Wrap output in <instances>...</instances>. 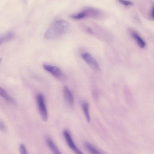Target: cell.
Listing matches in <instances>:
<instances>
[{
  "label": "cell",
  "mask_w": 154,
  "mask_h": 154,
  "mask_svg": "<svg viewBox=\"0 0 154 154\" xmlns=\"http://www.w3.org/2000/svg\"><path fill=\"white\" fill-rule=\"evenodd\" d=\"M70 28L69 23L63 20L54 22L45 32L44 37L47 39L58 38L66 33Z\"/></svg>",
  "instance_id": "cell-1"
},
{
  "label": "cell",
  "mask_w": 154,
  "mask_h": 154,
  "mask_svg": "<svg viewBox=\"0 0 154 154\" xmlns=\"http://www.w3.org/2000/svg\"><path fill=\"white\" fill-rule=\"evenodd\" d=\"M36 98L40 116L43 121L46 122L48 119V114L44 96L42 94L38 93Z\"/></svg>",
  "instance_id": "cell-2"
},
{
  "label": "cell",
  "mask_w": 154,
  "mask_h": 154,
  "mask_svg": "<svg viewBox=\"0 0 154 154\" xmlns=\"http://www.w3.org/2000/svg\"><path fill=\"white\" fill-rule=\"evenodd\" d=\"M43 67L46 71L50 73L58 80L63 81L66 79V76L57 67L47 64L44 65Z\"/></svg>",
  "instance_id": "cell-3"
},
{
  "label": "cell",
  "mask_w": 154,
  "mask_h": 154,
  "mask_svg": "<svg viewBox=\"0 0 154 154\" xmlns=\"http://www.w3.org/2000/svg\"><path fill=\"white\" fill-rule=\"evenodd\" d=\"M63 133L65 140L69 148L76 154H84L75 145L69 131L65 129Z\"/></svg>",
  "instance_id": "cell-4"
},
{
  "label": "cell",
  "mask_w": 154,
  "mask_h": 154,
  "mask_svg": "<svg viewBox=\"0 0 154 154\" xmlns=\"http://www.w3.org/2000/svg\"><path fill=\"white\" fill-rule=\"evenodd\" d=\"M81 56L86 63L92 68L96 70H98L99 69L97 62L89 53L84 52L82 54Z\"/></svg>",
  "instance_id": "cell-5"
},
{
  "label": "cell",
  "mask_w": 154,
  "mask_h": 154,
  "mask_svg": "<svg viewBox=\"0 0 154 154\" xmlns=\"http://www.w3.org/2000/svg\"><path fill=\"white\" fill-rule=\"evenodd\" d=\"M63 93L64 98L69 106L72 108L74 107V101L73 94L69 88L66 86L64 87Z\"/></svg>",
  "instance_id": "cell-6"
},
{
  "label": "cell",
  "mask_w": 154,
  "mask_h": 154,
  "mask_svg": "<svg viewBox=\"0 0 154 154\" xmlns=\"http://www.w3.org/2000/svg\"><path fill=\"white\" fill-rule=\"evenodd\" d=\"M81 11L84 15L85 17H97L99 15L97 10L90 7L85 8Z\"/></svg>",
  "instance_id": "cell-7"
},
{
  "label": "cell",
  "mask_w": 154,
  "mask_h": 154,
  "mask_svg": "<svg viewBox=\"0 0 154 154\" xmlns=\"http://www.w3.org/2000/svg\"><path fill=\"white\" fill-rule=\"evenodd\" d=\"M46 141L47 145L53 154H62L51 139L50 137H47Z\"/></svg>",
  "instance_id": "cell-8"
},
{
  "label": "cell",
  "mask_w": 154,
  "mask_h": 154,
  "mask_svg": "<svg viewBox=\"0 0 154 154\" xmlns=\"http://www.w3.org/2000/svg\"><path fill=\"white\" fill-rule=\"evenodd\" d=\"M14 37V33L11 31H8L0 35V45L4 42L11 40Z\"/></svg>",
  "instance_id": "cell-9"
},
{
  "label": "cell",
  "mask_w": 154,
  "mask_h": 154,
  "mask_svg": "<svg viewBox=\"0 0 154 154\" xmlns=\"http://www.w3.org/2000/svg\"><path fill=\"white\" fill-rule=\"evenodd\" d=\"M131 34L140 47L143 48L145 47L146 43L137 32L132 31L131 32Z\"/></svg>",
  "instance_id": "cell-10"
},
{
  "label": "cell",
  "mask_w": 154,
  "mask_h": 154,
  "mask_svg": "<svg viewBox=\"0 0 154 154\" xmlns=\"http://www.w3.org/2000/svg\"><path fill=\"white\" fill-rule=\"evenodd\" d=\"M0 96L3 97L8 102L13 104H15L16 102L14 99L8 94L6 91L0 87Z\"/></svg>",
  "instance_id": "cell-11"
},
{
  "label": "cell",
  "mask_w": 154,
  "mask_h": 154,
  "mask_svg": "<svg viewBox=\"0 0 154 154\" xmlns=\"http://www.w3.org/2000/svg\"><path fill=\"white\" fill-rule=\"evenodd\" d=\"M85 146L87 150L91 154H104L89 143H85Z\"/></svg>",
  "instance_id": "cell-12"
},
{
  "label": "cell",
  "mask_w": 154,
  "mask_h": 154,
  "mask_svg": "<svg viewBox=\"0 0 154 154\" xmlns=\"http://www.w3.org/2000/svg\"><path fill=\"white\" fill-rule=\"evenodd\" d=\"M82 107L87 121L89 122L90 118L88 104L86 102L83 103L82 104Z\"/></svg>",
  "instance_id": "cell-13"
},
{
  "label": "cell",
  "mask_w": 154,
  "mask_h": 154,
  "mask_svg": "<svg viewBox=\"0 0 154 154\" xmlns=\"http://www.w3.org/2000/svg\"><path fill=\"white\" fill-rule=\"evenodd\" d=\"M19 147L20 154H28L26 148L23 143L20 144Z\"/></svg>",
  "instance_id": "cell-14"
},
{
  "label": "cell",
  "mask_w": 154,
  "mask_h": 154,
  "mask_svg": "<svg viewBox=\"0 0 154 154\" xmlns=\"http://www.w3.org/2000/svg\"><path fill=\"white\" fill-rule=\"evenodd\" d=\"M0 130L3 132H5L6 131V127L3 122L0 119Z\"/></svg>",
  "instance_id": "cell-15"
},
{
  "label": "cell",
  "mask_w": 154,
  "mask_h": 154,
  "mask_svg": "<svg viewBox=\"0 0 154 154\" xmlns=\"http://www.w3.org/2000/svg\"><path fill=\"white\" fill-rule=\"evenodd\" d=\"M119 2L126 6L132 5H133V3L132 2L129 1L120 0L119 1Z\"/></svg>",
  "instance_id": "cell-16"
},
{
  "label": "cell",
  "mask_w": 154,
  "mask_h": 154,
  "mask_svg": "<svg viewBox=\"0 0 154 154\" xmlns=\"http://www.w3.org/2000/svg\"><path fill=\"white\" fill-rule=\"evenodd\" d=\"M150 16L151 18L153 19H154V6H153L152 7L150 13Z\"/></svg>",
  "instance_id": "cell-17"
},
{
  "label": "cell",
  "mask_w": 154,
  "mask_h": 154,
  "mask_svg": "<svg viewBox=\"0 0 154 154\" xmlns=\"http://www.w3.org/2000/svg\"><path fill=\"white\" fill-rule=\"evenodd\" d=\"M2 61V59L0 58V64L1 63V62Z\"/></svg>",
  "instance_id": "cell-18"
}]
</instances>
